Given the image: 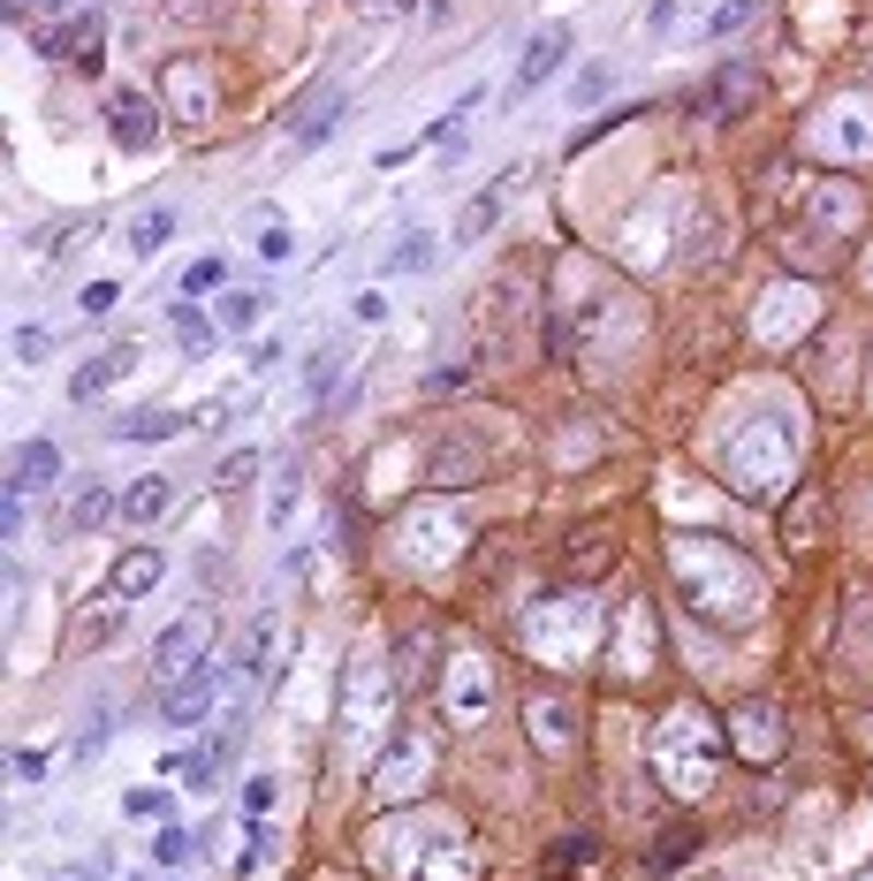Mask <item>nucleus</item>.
<instances>
[{
  "label": "nucleus",
  "instance_id": "nucleus-1",
  "mask_svg": "<svg viewBox=\"0 0 873 881\" xmlns=\"http://www.w3.org/2000/svg\"><path fill=\"white\" fill-rule=\"evenodd\" d=\"M221 684H228V677H221V661L182 669V677L167 684V700H160V723H175V730H182V723H205V715H213V700H221Z\"/></svg>",
  "mask_w": 873,
  "mask_h": 881
},
{
  "label": "nucleus",
  "instance_id": "nucleus-2",
  "mask_svg": "<svg viewBox=\"0 0 873 881\" xmlns=\"http://www.w3.org/2000/svg\"><path fill=\"white\" fill-rule=\"evenodd\" d=\"M563 54H570V31L555 23V31H540L532 46H524V61H517V77H509V99H532L555 69H563Z\"/></svg>",
  "mask_w": 873,
  "mask_h": 881
},
{
  "label": "nucleus",
  "instance_id": "nucleus-3",
  "mask_svg": "<svg viewBox=\"0 0 873 881\" xmlns=\"http://www.w3.org/2000/svg\"><path fill=\"white\" fill-rule=\"evenodd\" d=\"M107 130H115V145L145 152L160 138V107H152V92H115L107 99Z\"/></svg>",
  "mask_w": 873,
  "mask_h": 881
},
{
  "label": "nucleus",
  "instance_id": "nucleus-4",
  "mask_svg": "<svg viewBox=\"0 0 873 881\" xmlns=\"http://www.w3.org/2000/svg\"><path fill=\"white\" fill-rule=\"evenodd\" d=\"M130 365H138V350H130V342H107L99 357H84V365H76V380H69V403H92V396H107V388H115Z\"/></svg>",
  "mask_w": 873,
  "mask_h": 881
},
{
  "label": "nucleus",
  "instance_id": "nucleus-5",
  "mask_svg": "<svg viewBox=\"0 0 873 881\" xmlns=\"http://www.w3.org/2000/svg\"><path fill=\"white\" fill-rule=\"evenodd\" d=\"M205 638H213V623H205V615H182V623H175V631L152 646V669H160V677H182V669H198Z\"/></svg>",
  "mask_w": 873,
  "mask_h": 881
},
{
  "label": "nucleus",
  "instance_id": "nucleus-6",
  "mask_svg": "<svg viewBox=\"0 0 873 881\" xmlns=\"http://www.w3.org/2000/svg\"><path fill=\"white\" fill-rule=\"evenodd\" d=\"M160 578H167V555H160V548H130V555L115 563V592H122V600H138V592H152Z\"/></svg>",
  "mask_w": 873,
  "mask_h": 881
},
{
  "label": "nucleus",
  "instance_id": "nucleus-7",
  "mask_svg": "<svg viewBox=\"0 0 873 881\" xmlns=\"http://www.w3.org/2000/svg\"><path fill=\"white\" fill-rule=\"evenodd\" d=\"M524 715H532V730H540V744H547V752H570V707H563V700L532 692V700H524Z\"/></svg>",
  "mask_w": 873,
  "mask_h": 881
},
{
  "label": "nucleus",
  "instance_id": "nucleus-8",
  "mask_svg": "<svg viewBox=\"0 0 873 881\" xmlns=\"http://www.w3.org/2000/svg\"><path fill=\"white\" fill-rule=\"evenodd\" d=\"M502 198H509V175H502V183H486V190L471 198V213L456 221V244H479V236H486V228L502 221Z\"/></svg>",
  "mask_w": 873,
  "mask_h": 881
},
{
  "label": "nucleus",
  "instance_id": "nucleus-9",
  "mask_svg": "<svg viewBox=\"0 0 873 881\" xmlns=\"http://www.w3.org/2000/svg\"><path fill=\"white\" fill-rule=\"evenodd\" d=\"M607 563H615V532H607V525H592V532H578V540H570V571L600 578Z\"/></svg>",
  "mask_w": 873,
  "mask_h": 881
},
{
  "label": "nucleus",
  "instance_id": "nucleus-10",
  "mask_svg": "<svg viewBox=\"0 0 873 881\" xmlns=\"http://www.w3.org/2000/svg\"><path fill=\"white\" fill-rule=\"evenodd\" d=\"M115 509H122L130 525H160V517H167V479H138V486H130Z\"/></svg>",
  "mask_w": 873,
  "mask_h": 881
},
{
  "label": "nucleus",
  "instance_id": "nucleus-11",
  "mask_svg": "<svg viewBox=\"0 0 873 881\" xmlns=\"http://www.w3.org/2000/svg\"><path fill=\"white\" fill-rule=\"evenodd\" d=\"M190 419L182 411H130L122 426H115V440H167V434H182Z\"/></svg>",
  "mask_w": 873,
  "mask_h": 881
},
{
  "label": "nucleus",
  "instance_id": "nucleus-12",
  "mask_svg": "<svg viewBox=\"0 0 873 881\" xmlns=\"http://www.w3.org/2000/svg\"><path fill=\"white\" fill-rule=\"evenodd\" d=\"M198 77H205L198 61H182V69H175V107H182L190 122H205V115H213V99H205V84H198Z\"/></svg>",
  "mask_w": 873,
  "mask_h": 881
},
{
  "label": "nucleus",
  "instance_id": "nucleus-13",
  "mask_svg": "<svg viewBox=\"0 0 873 881\" xmlns=\"http://www.w3.org/2000/svg\"><path fill=\"white\" fill-rule=\"evenodd\" d=\"M61 471V456H54V440H31L23 456H15V486H46Z\"/></svg>",
  "mask_w": 873,
  "mask_h": 881
},
{
  "label": "nucleus",
  "instance_id": "nucleus-14",
  "mask_svg": "<svg viewBox=\"0 0 873 881\" xmlns=\"http://www.w3.org/2000/svg\"><path fill=\"white\" fill-rule=\"evenodd\" d=\"M736 730L752 737V744H744L752 760H775V752H782V744H775V715H767V707H744V715H736Z\"/></svg>",
  "mask_w": 873,
  "mask_h": 881
},
{
  "label": "nucleus",
  "instance_id": "nucleus-15",
  "mask_svg": "<svg viewBox=\"0 0 873 881\" xmlns=\"http://www.w3.org/2000/svg\"><path fill=\"white\" fill-rule=\"evenodd\" d=\"M167 228H175V213H138V221H130V251L152 259V251L167 244Z\"/></svg>",
  "mask_w": 873,
  "mask_h": 881
},
{
  "label": "nucleus",
  "instance_id": "nucleus-16",
  "mask_svg": "<svg viewBox=\"0 0 873 881\" xmlns=\"http://www.w3.org/2000/svg\"><path fill=\"white\" fill-rule=\"evenodd\" d=\"M388 267H396V274H426V267H434V236H426V228H411V236L396 244V259H388Z\"/></svg>",
  "mask_w": 873,
  "mask_h": 881
},
{
  "label": "nucleus",
  "instance_id": "nucleus-17",
  "mask_svg": "<svg viewBox=\"0 0 873 881\" xmlns=\"http://www.w3.org/2000/svg\"><path fill=\"white\" fill-rule=\"evenodd\" d=\"M334 122H342V92H334V99H319V107L304 115V130H296V145H304V152H311V145H327V130H334Z\"/></svg>",
  "mask_w": 873,
  "mask_h": 881
},
{
  "label": "nucleus",
  "instance_id": "nucleus-18",
  "mask_svg": "<svg viewBox=\"0 0 873 881\" xmlns=\"http://www.w3.org/2000/svg\"><path fill=\"white\" fill-rule=\"evenodd\" d=\"M607 92H615V69L592 61V69H578V84H570V107H592V99H607Z\"/></svg>",
  "mask_w": 873,
  "mask_h": 881
},
{
  "label": "nucleus",
  "instance_id": "nucleus-19",
  "mask_svg": "<svg viewBox=\"0 0 873 881\" xmlns=\"http://www.w3.org/2000/svg\"><path fill=\"white\" fill-rule=\"evenodd\" d=\"M167 319H175V342H182V350H213V327H205V319H198L190 304H175Z\"/></svg>",
  "mask_w": 873,
  "mask_h": 881
},
{
  "label": "nucleus",
  "instance_id": "nucleus-20",
  "mask_svg": "<svg viewBox=\"0 0 873 881\" xmlns=\"http://www.w3.org/2000/svg\"><path fill=\"white\" fill-rule=\"evenodd\" d=\"M99 517H107V486H84V494H76V509H69V532H92Z\"/></svg>",
  "mask_w": 873,
  "mask_h": 881
},
{
  "label": "nucleus",
  "instance_id": "nucleus-21",
  "mask_svg": "<svg viewBox=\"0 0 873 881\" xmlns=\"http://www.w3.org/2000/svg\"><path fill=\"white\" fill-rule=\"evenodd\" d=\"M167 806H175L167 790H130V798H122V813H130V821H167Z\"/></svg>",
  "mask_w": 873,
  "mask_h": 881
},
{
  "label": "nucleus",
  "instance_id": "nucleus-22",
  "mask_svg": "<svg viewBox=\"0 0 873 881\" xmlns=\"http://www.w3.org/2000/svg\"><path fill=\"white\" fill-rule=\"evenodd\" d=\"M744 23H752V0H722V8L707 15V31H715V38H729V31H744Z\"/></svg>",
  "mask_w": 873,
  "mask_h": 881
},
{
  "label": "nucleus",
  "instance_id": "nucleus-23",
  "mask_svg": "<svg viewBox=\"0 0 873 881\" xmlns=\"http://www.w3.org/2000/svg\"><path fill=\"white\" fill-rule=\"evenodd\" d=\"M259 259H267V267H274V259H290V228H282V221H274V228H259Z\"/></svg>",
  "mask_w": 873,
  "mask_h": 881
},
{
  "label": "nucleus",
  "instance_id": "nucleus-24",
  "mask_svg": "<svg viewBox=\"0 0 873 881\" xmlns=\"http://www.w3.org/2000/svg\"><path fill=\"white\" fill-rule=\"evenodd\" d=\"M244 479H251V448H236V456L213 471V486H244Z\"/></svg>",
  "mask_w": 873,
  "mask_h": 881
},
{
  "label": "nucleus",
  "instance_id": "nucleus-25",
  "mask_svg": "<svg viewBox=\"0 0 873 881\" xmlns=\"http://www.w3.org/2000/svg\"><path fill=\"white\" fill-rule=\"evenodd\" d=\"M244 806H251V821H259V813L274 806V783H267V775H251V783H244Z\"/></svg>",
  "mask_w": 873,
  "mask_h": 881
},
{
  "label": "nucleus",
  "instance_id": "nucleus-26",
  "mask_svg": "<svg viewBox=\"0 0 873 881\" xmlns=\"http://www.w3.org/2000/svg\"><path fill=\"white\" fill-rule=\"evenodd\" d=\"M15 357H31V365H38V357H46V327H23V334H15Z\"/></svg>",
  "mask_w": 873,
  "mask_h": 881
},
{
  "label": "nucleus",
  "instance_id": "nucleus-27",
  "mask_svg": "<svg viewBox=\"0 0 873 881\" xmlns=\"http://www.w3.org/2000/svg\"><path fill=\"white\" fill-rule=\"evenodd\" d=\"M107 638H115V615H107V608H99V615H84V646H107Z\"/></svg>",
  "mask_w": 873,
  "mask_h": 881
},
{
  "label": "nucleus",
  "instance_id": "nucleus-28",
  "mask_svg": "<svg viewBox=\"0 0 873 881\" xmlns=\"http://www.w3.org/2000/svg\"><path fill=\"white\" fill-rule=\"evenodd\" d=\"M190 290H221V259H198V267H190Z\"/></svg>",
  "mask_w": 873,
  "mask_h": 881
},
{
  "label": "nucleus",
  "instance_id": "nucleus-29",
  "mask_svg": "<svg viewBox=\"0 0 873 881\" xmlns=\"http://www.w3.org/2000/svg\"><path fill=\"white\" fill-rule=\"evenodd\" d=\"M259 319V296H228V327H251Z\"/></svg>",
  "mask_w": 873,
  "mask_h": 881
}]
</instances>
